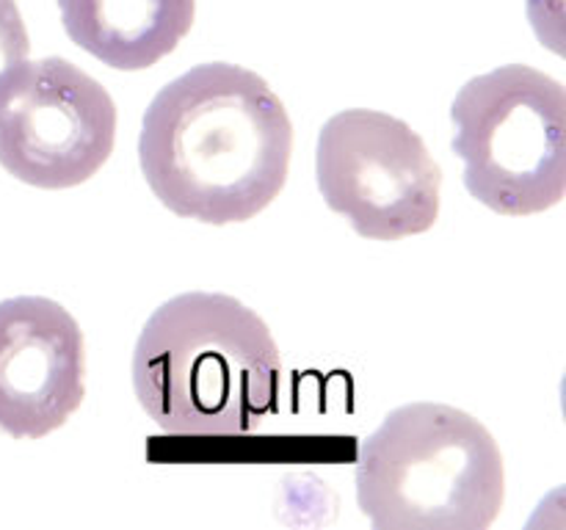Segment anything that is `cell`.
I'll return each instance as SVG.
<instances>
[{
  "instance_id": "6da1fadb",
  "label": "cell",
  "mask_w": 566,
  "mask_h": 530,
  "mask_svg": "<svg viewBox=\"0 0 566 530\" xmlns=\"http://www.w3.org/2000/svg\"><path fill=\"white\" fill-rule=\"evenodd\" d=\"M293 121L258 72L199 64L166 83L144 110L138 163L149 191L180 219L241 224L282 193Z\"/></svg>"
},
{
  "instance_id": "7a4b0ae2",
  "label": "cell",
  "mask_w": 566,
  "mask_h": 530,
  "mask_svg": "<svg viewBox=\"0 0 566 530\" xmlns=\"http://www.w3.org/2000/svg\"><path fill=\"white\" fill-rule=\"evenodd\" d=\"M282 359L254 309L227 293L160 304L133 351V390L171 436H243L280 409Z\"/></svg>"
},
{
  "instance_id": "3957f363",
  "label": "cell",
  "mask_w": 566,
  "mask_h": 530,
  "mask_svg": "<svg viewBox=\"0 0 566 530\" xmlns=\"http://www.w3.org/2000/svg\"><path fill=\"white\" fill-rule=\"evenodd\" d=\"M503 500L501 447L457 406H398L359 445L357 502L376 530H484Z\"/></svg>"
},
{
  "instance_id": "277c9868",
  "label": "cell",
  "mask_w": 566,
  "mask_h": 530,
  "mask_svg": "<svg viewBox=\"0 0 566 530\" xmlns=\"http://www.w3.org/2000/svg\"><path fill=\"white\" fill-rule=\"evenodd\" d=\"M468 191L501 215L556 208L566 191V92L525 64L484 72L451 105Z\"/></svg>"
},
{
  "instance_id": "5b68a950",
  "label": "cell",
  "mask_w": 566,
  "mask_h": 530,
  "mask_svg": "<svg viewBox=\"0 0 566 530\" xmlns=\"http://www.w3.org/2000/svg\"><path fill=\"white\" fill-rule=\"evenodd\" d=\"M315 177L326 208L370 241L420 235L440 219V163L418 130L385 110L329 116L318 132Z\"/></svg>"
},
{
  "instance_id": "8992f818",
  "label": "cell",
  "mask_w": 566,
  "mask_h": 530,
  "mask_svg": "<svg viewBox=\"0 0 566 530\" xmlns=\"http://www.w3.org/2000/svg\"><path fill=\"white\" fill-rule=\"evenodd\" d=\"M116 144L108 88L72 61H22L0 81V166L44 191L92 180Z\"/></svg>"
},
{
  "instance_id": "52a82bcc",
  "label": "cell",
  "mask_w": 566,
  "mask_h": 530,
  "mask_svg": "<svg viewBox=\"0 0 566 530\" xmlns=\"http://www.w3.org/2000/svg\"><path fill=\"white\" fill-rule=\"evenodd\" d=\"M86 398V342L64 304L44 296L0 301V431L42 439Z\"/></svg>"
},
{
  "instance_id": "ba28073f",
  "label": "cell",
  "mask_w": 566,
  "mask_h": 530,
  "mask_svg": "<svg viewBox=\"0 0 566 530\" xmlns=\"http://www.w3.org/2000/svg\"><path fill=\"white\" fill-rule=\"evenodd\" d=\"M72 42L111 70H149L191 33L197 0H59Z\"/></svg>"
},
{
  "instance_id": "9c48e42d",
  "label": "cell",
  "mask_w": 566,
  "mask_h": 530,
  "mask_svg": "<svg viewBox=\"0 0 566 530\" xmlns=\"http://www.w3.org/2000/svg\"><path fill=\"white\" fill-rule=\"evenodd\" d=\"M31 53L25 20L17 0H0V81Z\"/></svg>"
}]
</instances>
